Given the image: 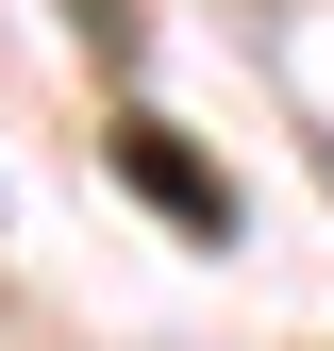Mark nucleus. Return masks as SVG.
<instances>
[{"label":"nucleus","instance_id":"nucleus-1","mask_svg":"<svg viewBox=\"0 0 334 351\" xmlns=\"http://www.w3.org/2000/svg\"><path fill=\"white\" fill-rule=\"evenodd\" d=\"M117 167H134V184H151L167 217H184V234H234V201H218V184H201V167H184V151H167V117H117Z\"/></svg>","mask_w":334,"mask_h":351}]
</instances>
